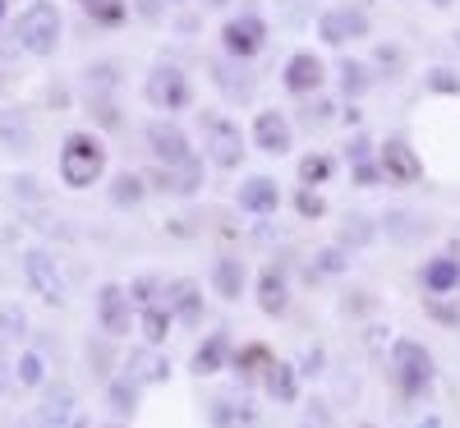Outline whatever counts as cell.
<instances>
[{"instance_id":"obj_11","label":"cell","mask_w":460,"mask_h":428,"mask_svg":"<svg viewBox=\"0 0 460 428\" xmlns=\"http://www.w3.org/2000/svg\"><path fill=\"white\" fill-rule=\"evenodd\" d=\"M377 166H382V175H387L392 184H414L419 175H424L419 152H414L410 143H401V138H392V143L377 147Z\"/></svg>"},{"instance_id":"obj_49","label":"cell","mask_w":460,"mask_h":428,"mask_svg":"<svg viewBox=\"0 0 460 428\" xmlns=\"http://www.w3.org/2000/svg\"><path fill=\"white\" fill-rule=\"evenodd\" d=\"M414 428H442V419H438V415H424V419H419Z\"/></svg>"},{"instance_id":"obj_4","label":"cell","mask_w":460,"mask_h":428,"mask_svg":"<svg viewBox=\"0 0 460 428\" xmlns=\"http://www.w3.org/2000/svg\"><path fill=\"white\" fill-rule=\"evenodd\" d=\"M203 147H208L212 166H221V171H235L244 162V134L226 115H208L203 120Z\"/></svg>"},{"instance_id":"obj_24","label":"cell","mask_w":460,"mask_h":428,"mask_svg":"<svg viewBox=\"0 0 460 428\" xmlns=\"http://www.w3.org/2000/svg\"><path fill=\"white\" fill-rule=\"evenodd\" d=\"M0 138H5V147H14V152H28L32 147V115L23 106H10L5 115H0Z\"/></svg>"},{"instance_id":"obj_23","label":"cell","mask_w":460,"mask_h":428,"mask_svg":"<svg viewBox=\"0 0 460 428\" xmlns=\"http://www.w3.org/2000/svg\"><path fill=\"white\" fill-rule=\"evenodd\" d=\"M226 360H230V336H226V332H212V336L194 350V373H199V378L221 373V369H226Z\"/></svg>"},{"instance_id":"obj_12","label":"cell","mask_w":460,"mask_h":428,"mask_svg":"<svg viewBox=\"0 0 460 428\" xmlns=\"http://www.w3.org/2000/svg\"><path fill=\"white\" fill-rule=\"evenodd\" d=\"M235 203H240V212H249V217H272V212L281 208V189H277L272 175H249V180L240 184V193H235Z\"/></svg>"},{"instance_id":"obj_25","label":"cell","mask_w":460,"mask_h":428,"mask_svg":"<svg viewBox=\"0 0 460 428\" xmlns=\"http://www.w3.org/2000/svg\"><path fill=\"white\" fill-rule=\"evenodd\" d=\"M171 327H175V314L166 304H143V314H138V332H143V341L147 345H162L166 336H171Z\"/></svg>"},{"instance_id":"obj_51","label":"cell","mask_w":460,"mask_h":428,"mask_svg":"<svg viewBox=\"0 0 460 428\" xmlns=\"http://www.w3.org/2000/svg\"><path fill=\"white\" fill-rule=\"evenodd\" d=\"M433 5H438V10H447V5H451V0H433Z\"/></svg>"},{"instance_id":"obj_31","label":"cell","mask_w":460,"mask_h":428,"mask_svg":"<svg viewBox=\"0 0 460 428\" xmlns=\"http://www.w3.org/2000/svg\"><path fill=\"white\" fill-rule=\"evenodd\" d=\"M84 10H88V19H93V23H102V28L125 23V14H129L125 0H84Z\"/></svg>"},{"instance_id":"obj_52","label":"cell","mask_w":460,"mask_h":428,"mask_svg":"<svg viewBox=\"0 0 460 428\" xmlns=\"http://www.w3.org/2000/svg\"><path fill=\"white\" fill-rule=\"evenodd\" d=\"M208 5H230V0H208Z\"/></svg>"},{"instance_id":"obj_38","label":"cell","mask_w":460,"mask_h":428,"mask_svg":"<svg viewBox=\"0 0 460 428\" xmlns=\"http://www.w3.org/2000/svg\"><path fill=\"white\" fill-rule=\"evenodd\" d=\"M295 208H299V217H309V221L327 217V203H323V193H314L309 184H304V189L295 193Z\"/></svg>"},{"instance_id":"obj_27","label":"cell","mask_w":460,"mask_h":428,"mask_svg":"<svg viewBox=\"0 0 460 428\" xmlns=\"http://www.w3.org/2000/svg\"><path fill=\"white\" fill-rule=\"evenodd\" d=\"M368 88H373L368 65H359V60H341V93H345V97H364Z\"/></svg>"},{"instance_id":"obj_1","label":"cell","mask_w":460,"mask_h":428,"mask_svg":"<svg viewBox=\"0 0 460 428\" xmlns=\"http://www.w3.org/2000/svg\"><path fill=\"white\" fill-rule=\"evenodd\" d=\"M102 175H106V147H102V138L97 134H84V129L69 134L65 147H60V180L69 189H88Z\"/></svg>"},{"instance_id":"obj_36","label":"cell","mask_w":460,"mask_h":428,"mask_svg":"<svg viewBox=\"0 0 460 428\" xmlns=\"http://www.w3.org/2000/svg\"><path fill=\"white\" fill-rule=\"evenodd\" d=\"M267 364H272V355H267V345H244L235 355V369L240 373H262Z\"/></svg>"},{"instance_id":"obj_14","label":"cell","mask_w":460,"mask_h":428,"mask_svg":"<svg viewBox=\"0 0 460 428\" xmlns=\"http://www.w3.org/2000/svg\"><path fill=\"white\" fill-rule=\"evenodd\" d=\"M74 415H79V397H74V387L69 382H56V387H47V397H42L37 428H69Z\"/></svg>"},{"instance_id":"obj_45","label":"cell","mask_w":460,"mask_h":428,"mask_svg":"<svg viewBox=\"0 0 460 428\" xmlns=\"http://www.w3.org/2000/svg\"><path fill=\"white\" fill-rule=\"evenodd\" d=\"M152 290H157V281H152V277H143V281L129 286V295H134L138 304H152Z\"/></svg>"},{"instance_id":"obj_32","label":"cell","mask_w":460,"mask_h":428,"mask_svg":"<svg viewBox=\"0 0 460 428\" xmlns=\"http://www.w3.org/2000/svg\"><path fill=\"white\" fill-rule=\"evenodd\" d=\"M203 189V162L199 157H189L184 166L171 171V193H199Z\"/></svg>"},{"instance_id":"obj_29","label":"cell","mask_w":460,"mask_h":428,"mask_svg":"<svg viewBox=\"0 0 460 428\" xmlns=\"http://www.w3.org/2000/svg\"><path fill=\"white\" fill-rule=\"evenodd\" d=\"M106 401H111V410L115 415H134V406H138V382L125 373V378H115L111 387H106Z\"/></svg>"},{"instance_id":"obj_15","label":"cell","mask_w":460,"mask_h":428,"mask_svg":"<svg viewBox=\"0 0 460 428\" xmlns=\"http://www.w3.org/2000/svg\"><path fill=\"white\" fill-rule=\"evenodd\" d=\"M166 308L175 314V323H184V327H199L203 323V290H199V281H171V290H166Z\"/></svg>"},{"instance_id":"obj_19","label":"cell","mask_w":460,"mask_h":428,"mask_svg":"<svg viewBox=\"0 0 460 428\" xmlns=\"http://www.w3.org/2000/svg\"><path fill=\"white\" fill-rule=\"evenodd\" d=\"M208 419H212V428H253L258 424V406L249 401V397H217V401H208Z\"/></svg>"},{"instance_id":"obj_2","label":"cell","mask_w":460,"mask_h":428,"mask_svg":"<svg viewBox=\"0 0 460 428\" xmlns=\"http://www.w3.org/2000/svg\"><path fill=\"white\" fill-rule=\"evenodd\" d=\"M60 32H65V23H60V10L51 5V0H32L14 23V37H19V47L28 56H56Z\"/></svg>"},{"instance_id":"obj_6","label":"cell","mask_w":460,"mask_h":428,"mask_svg":"<svg viewBox=\"0 0 460 428\" xmlns=\"http://www.w3.org/2000/svg\"><path fill=\"white\" fill-rule=\"evenodd\" d=\"M143 97L157 106V111H184L189 106V79L175 69V65H152L147 79H143Z\"/></svg>"},{"instance_id":"obj_54","label":"cell","mask_w":460,"mask_h":428,"mask_svg":"<svg viewBox=\"0 0 460 428\" xmlns=\"http://www.w3.org/2000/svg\"><path fill=\"white\" fill-rule=\"evenodd\" d=\"M106 428H125V424H106Z\"/></svg>"},{"instance_id":"obj_3","label":"cell","mask_w":460,"mask_h":428,"mask_svg":"<svg viewBox=\"0 0 460 428\" xmlns=\"http://www.w3.org/2000/svg\"><path fill=\"white\" fill-rule=\"evenodd\" d=\"M392 373L401 382V392L405 397H424L429 387H433V355L424 350V341H414V336H401L392 345Z\"/></svg>"},{"instance_id":"obj_30","label":"cell","mask_w":460,"mask_h":428,"mask_svg":"<svg viewBox=\"0 0 460 428\" xmlns=\"http://www.w3.org/2000/svg\"><path fill=\"white\" fill-rule=\"evenodd\" d=\"M14 382L19 387H42L47 382V360L37 355V350H23L19 364H14Z\"/></svg>"},{"instance_id":"obj_43","label":"cell","mask_w":460,"mask_h":428,"mask_svg":"<svg viewBox=\"0 0 460 428\" xmlns=\"http://www.w3.org/2000/svg\"><path fill=\"white\" fill-rule=\"evenodd\" d=\"M345 157H350V166H359V162H368L373 157V143L359 134V138H350V147H345Z\"/></svg>"},{"instance_id":"obj_55","label":"cell","mask_w":460,"mask_h":428,"mask_svg":"<svg viewBox=\"0 0 460 428\" xmlns=\"http://www.w3.org/2000/svg\"><path fill=\"white\" fill-rule=\"evenodd\" d=\"M0 14H5V0H0Z\"/></svg>"},{"instance_id":"obj_39","label":"cell","mask_w":460,"mask_h":428,"mask_svg":"<svg viewBox=\"0 0 460 428\" xmlns=\"http://www.w3.org/2000/svg\"><path fill=\"white\" fill-rule=\"evenodd\" d=\"M429 88H433V93L460 97V74H451V69H429Z\"/></svg>"},{"instance_id":"obj_53","label":"cell","mask_w":460,"mask_h":428,"mask_svg":"<svg viewBox=\"0 0 460 428\" xmlns=\"http://www.w3.org/2000/svg\"><path fill=\"white\" fill-rule=\"evenodd\" d=\"M0 355H5V336H0Z\"/></svg>"},{"instance_id":"obj_20","label":"cell","mask_w":460,"mask_h":428,"mask_svg":"<svg viewBox=\"0 0 460 428\" xmlns=\"http://www.w3.org/2000/svg\"><path fill=\"white\" fill-rule=\"evenodd\" d=\"M262 387H267V397H272V401L295 406V397H299V369L286 364V360H272L262 369Z\"/></svg>"},{"instance_id":"obj_35","label":"cell","mask_w":460,"mask_h":428,"mask_svg":"<svg viewBox=\"0 0 460 428\" xmlns=\"http://www.w3.org/2000/svg\"><path fill=\"white\" fill-rule=\"evenodd\" d=\"M350 267V258H345V249H323V254H314V272H323V277H341V272Z\"/></svg>"},{"instance_id":"obj_34","label":"cell","mask_w":460,"mask_h":428,"mask_svg":"<svg viewBox=\"0 0 460 428\" xmlns=\"http://www.w3.org/2000/svg\"><path fill=\"white\" fill-rule=\"evenodd\" d=\"M332 175V157H323V152H309V157L299 162V180L304 184H323Z\"/></svg>"},{"instance_id":"obj_42","label":"cell","mask_w":460,"mask_h":428,"mask_svg":"<svg viewBox=\"0 0 460 428\" xmlns=\"http://www.w3.org/2000/svg\"><path fill=\"white\" fill-rule=\"evenodd\" d=\"M382 180H387V175H382V166H373V162H359V166H355V184H359V189H373V184H382Z\"/></svg>"},{"instance_id":"obj_5","label":"cell","mask_w":460,"mask_h":428,"mask_svg":"<svg viewBox=\"0 0 460 428\" xmlns=\"http://www.w3.org/2000/svg\"><path fill=\"white\" fill-rule=\"evenodd\" d=\"M23 277H28V286H32V295H37V299H47V304H65V295H69L65 272H60V263H56L47 249H28V254H23Z\"/></svg>"},{"instance_id":"obj_21","label":"cell","mask_w":460,"mask_h":428,"mask_svg":"<svg viewBox=\"0 0 460 428\" xmlns=\"http://www.w3.org/2000/svg\"><path fill=\"white\" fill-rule=\"evenodd\" d=\"M244 281H249L244 258H217V263H212V290H217L221 299H240V295H244Z\"/></svg>"},{"instance_id":"obj_44","label":"cell","mask_w":460,"mask_h":428,"mask_svg":"<svg viewBox=\"0 0 460 428\" xmlns=\"http://www.w3.org/2000/svg\"><path fill=\"white\" fill-rule=\"evenodd\" d=\"M332 111H336L332 102H318V106L304 111V120H309V125H327V120H332Z\"/></svg>"},{"instance_id":"obj_18","label":"cell","mask_w":460,"mask_h":428,"mask_svg":"<svg viewBox=\"0 0 460 428\" xmlns=\"http://www.w3.org/2000/svg\"><path fill=\"white\" fill-rule=\"evenodd\" d=\"M323 79H327V69H323V60L314 56V51H299V56H290L286 60V88L290 93H318L323 88Z\"/></svg>"},{"instance_id":"obj_16","label":"cell","mask_w":460,"mask_h":428,"mask_svg":"<svg viewBox=\"0 0 460 428\" xmlns=\"http://www.w3.org/2000/svg\"><path fill=\"white\" fill-rule=\"evenodd\" d=\"M258 308L267 318H281L290 308V281H286V272L277 263L262 267V277H258Z\"/></svg>"},{"instance_id":"obj_48","label":"cell","mask_w":460,"mask_h":428,"mask_svg":"<svg viewBox=\"0 0 460 428\" xmlns=\"http://www.w3.org/2000/svg\"><path fill=\"white\" fill-rule=\"evenodd\" d=\"M143 19H162V0H138V5H134Z\"/></svg>"},{"instance_id":"obj_13","label":"cell","mask_w":460,"mask_h":428,"mask_svg":"<svg viewBox=\"0 0 460 428\" xmlns=\"http://www.w3.org/2000/svg\"><path fill=\"white\" fill-rule=\"evenodd\" d=\"M253 143L258 152H267V157H281V152H290L295 134H290V120L281 111H258V120H253Z\"/></svg>"},{"instance_id":"obj_10","label":"cell","mask_w":460,"mask_h":428,"mask_svg":"<svg viewBox=\"0 0 460 428\" xmlns=\"http://www.w3.org/2000/svg\"><path fill=\"white\" fill-rule=\"evenodd\" d=\"M318 37L327 47H345V42H359V37H368V14L364 10H327L318 19Z\"/></svg>"},{"instance_id":"obj_17","label":"cell","mask_w":460,"mask_h":428,"mask_svg":"<svg viewBox=\"0 0 460 428\" xmlns=\"http://www.w3.org/2000/svg\"><path fill=\"white\" fill-rule=\"evenodd\" d=\"M125 373H129L138 387H157V382H166V378H171V360L162 355L157 345H143V350H129Z\"/></svg>"},{"instance_id":"obj_28","label":"cell","mask_w":460,"mask_h":428,"mask_svg":"<svg viewBox=\"0 0 460 428\" xmlns=\"http://www.w3.org/2000/svg\"><path fill=\"white\" fill-rule=\"evenodd\" d=\"M377 240V226L368 221V217H345L341 221V245L345 249H364V245H373Z\"/></svg>"},{"instance_id":"obj_47","label":"cell","mask_w":460,"mask_h":428,"mask_svg":"<svg viewBox=\"0 0 460 428\" xmlns=\"http://www.w3.org/2000/svg\"><path fill=\"white\" fill-rule=\"evenodd\" d=\"M10 382H14V364H10L5 355H0V397L10 392Z\"/></svg>"},{"instance_id":"obj_26","label":"cell","mask_w":460,"mask_h":428,"mask_svg":"<svg viewBox=\"0 0 460 428\" xmlns=\"http://www.w3.org/2000/svg\"><path fill=\"white\" fill-rule=\"evenodd\" d=\"M143 193H147V180L134 175V171H125V175H115V184H111V203L115 208H138Z\"/></svg>"},{"instance_id":"obj_37","label":"cell","mask_w":460,"mask_h":428,"mask_svg":"<svg viewBox=\"0 0 460 428\" xmlns=\"http://www.w3.org/2000/svg\"><path fill=\"white\" fill-rule=\"evenodd\" d=\"M387 221V236H396V240H414L419 230H424V221H414L410 212H392V217H382Z\"/></svg>"},{"instance_id":"obj_22","label":"cell","mask_w":460,"mask_h":428,"mask_svg":"<svg viewBox=\"0 0 460 428\" xmlns=\"http://www.w3.org/2000/svg\"><path fill=\"white\" fill-rule=\"evenodd\" d=\"M460 286V258L442 254V258H429L424 263V290L429 295H451Z\"/></svg>"},{"instance_id":"obj_41","label":"cell","mask_w":460,"mask_h":428,"mask_svg":"<svg viewBox=\"0 0 460 428\" xmlns=\"http://www.w3.org/2000/svg\"><path fill=\"white\" fill-rule=\"evenodd\" d=\"M299 428H332V410L323 406V401H314L309 410H304V424Z\"/></svg>"},{"instance_id":"obj_9","label":"cell","mask_w":460,"mask_h":428,"mask_svg":"<svg viewBox=\"0 0 460 428\" xmlns=\"http://www.w3.org/2000/svg\"><path fill=\"white\" fill-rule=\"evenodd\" d=\"M221 47L235 56V60H253L262 47H267V23L258 14H240L221 28Z\"/></svg>"},{"instance_id":"obj_8","label":"cell","mask_w":460,"mask_h":428,"mask_svg":"<svg viewBox=\"0 0 460 428\" xmlns=\"http://www.w3.org/2000/svg\"><path fill=\"white\" fill-rule=\"evenodd\" d=\"M143 138H147V152H152V157H157L166 171H175V166H184L189 157H194V147H189L184 129L171 125V120H152Z\"/></svg>"},{"instance_id":"obj_50","label":"cell","mask_w":460,"mask_h":428,"mask_svg":"<svg viewBox=\"0 0 460 428\" xmlns=\"http://www.w3.org/2000/svg\"><path fill=\"white\" fill-rule=\"evenodd\" d=\"M69 428H88V419H84V415H74V419H69Z\"/></svg>"},{"instance_id":"obj_7","label":"cell","mask_w":460,"mask_h":428,"mask_svg":"<svg viewBox=\"0 0 460 428\" xmlns=\"http://www.w3.org/2000/svg\"><path fill=\"white\" fill-rule=\"evenodd\" d=\"M97 323H102L106 336H129L134 332V295L125 286L106 281L97 290Z\"/></svg>"},{"instance_id":"obj_40","label":"cell","mask_w":460,"mask_h":428,"mask_svg":"<svg viewBox=\"0 0 460 428\" xmlns=\"http://www.w3.org/2000/svg\"><path fill=\"white\" fill-rule=\"evenodd\" d=\"M323 364H327L323 345H309V350L299 355V373H304V378H318V373H323Z\"/></svg>"},{"instance_id":"obj_46","label":"cell","mask_w":460,"mask_h":428,"mask_svg":"<svg viewBox=\"0 0 460 428\" xmlns=\"http://www.w3.org/2000/svg\"><path fill=\"white\" fill-rule=\"evenodd\" d=\"M14 193H23V199H42V189H37L32 175H19V180H14Z\"/></svg>"},{"instance_id":"obj_33","label":"cell","mask_w":460,"mask_h":428,"mask_svg":"<svg viewBox=\"0 0 460 428\" xmlns=\"http://www.w3.org/2000/svg\"><path fill=\"white\" fill-rule=\"evenodd\" d=\"M0 336H5V341L28 336V314H23L19 304H0Z\"/></svg>"}]
</instances>
